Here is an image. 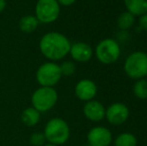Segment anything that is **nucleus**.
Returning <instances> with one entry per match:
<instances>
[{
    "instance_id": "nucleus-12",
    "label": "nucleus",
    "mask_w": 147,
    "mask_h": 146,
    "mask_svg": "<svg viewBox=\"0 0 147 146\" xmlns=\"http://www.w3.org/2000/svg\"><path fill=\"white\" fill-rule=\"evenodd\" d=\"M105 107L101 102L97 100L87 101L83 106V114L88 120L93 122L101 121L105 117Z\"/></svg>"
},
{
    "instance_id": "nucleus-19",
    "label": "nucleus",
    "mask_w": 147,
    "mask_h": 146,
    "mask_svg": "<svg viewBox=\"0 0 147 146\" xmlns=\"http://www.w3.org/2000/svg\"><path fill=\"white\" fill-rule=\"evenodd\" d=\"M62 76H71L75 73L76 65L73 61H64L59 65Z\"/></svg>"
},
{
    "instance_id": "nucleus-6",
    "label": "nucleus",
    "mask_w": 147,
    "mask_h": 146,
    "mask_svg": "<svg viewBox=\"0 0 147 146\" xmlns=\"http://www.w3.org/2000/svg\"><path fill=\"white\" fill-rule=\"evenodd\" d=\"M61 6L56 0H37L35 17L41 24H50L59 18Z\"/></svg>"
},
{
    "instance_id": "nucleus-20",
    "label": "nucleus",
    "mask_w": 147,
    "mask_h": 146,
    "mask_svg": "<svg viewBox=\"0 0 147 146\" xmlns=\"http://www.w3.org/2000/svg\"><path fill=\"white\" fill-rule=\"evenodd\" d=\"M30 144L33 146H41L44 144V142L46 141L44 136V133H41V132H34L31 134L30 138Z\"/></svg>"
},
{
    "instance_id": "nucleus-22",
    "label": "nucleus",
    "mask_w": 147,
    "mask_h": 146,
    "mask_svg": "<svg viewBox=\"0 0 147 146\" xmlns=\"http://www.w3.org/2000/svg\"><path fill=\"white\" fill-rule=\"evenodd\" d=\"M60 6H71L76 2V0H56Z\"/></svg>"
},
{
    "instance_id": "nucleus-15",
    "label": "nucleus",
    "mask_w": 147,
    "mask_h": 146,
    "mask_svg": "<svg viewBox=\"0 0 147 146\" xmlns=\"http://www.w3.org/2000/svg\"><path fill=\"white\" fill-rule=\"evenodd\" d=\"M40 120V112L37 111L35 108L28 107L22 111L21 114V121L25 126L27 127H33L38 124Z\"/></svg>"
},
{
    "instance_id": "nucleus-16",
    "label": "nucleus",
    "mask_w": 147,
    "mask_h": 146,
    "mask_svg": "<svg viewBox=\"0 0 147 146\" xmlns=\"http://www.w3.org/2000/svg\"><path fill=\"white\" fill-rule=\"evenodd\" d=\"M134 21H135V16L132 15L130 12L124 11L118 16L117 26L121 30H128L133 26Z\"/></svg>"
},
{
    "instance_id": "nucleus-2",
    "label": "nucleus",
    "mask_w": 147,
    "mask_h": 146,
    "mask_svg": "<svg viewBox=\"0 0 147 146\" xmlns=\"http://www.w3.org/2000/svg\"><path fill=\"white\" fill-rule=\"evenodd\" d=\"M45 139L54 145L64 144L70 137V128L67 122L59 117L51 118L44 127Z\"/></svg>"
},
{
    "instance_id": "nucleus-13",
    "label": "nucleus",
    "mask_w": 147,
    "mask_h": 146,
    "mask_svg": "<svg viewBox=\"0 0 147 146\" xmlns=\"http://www.w3.org/2000/svg\"><path fill=\"white\" fill-rule=\"evenodd\" d=\"M126 11L134 16H141L147 13V0H123Z\"/></svg>"
},
{
    "instance_id": "nucleus-25",
    "label": "nucleus",
    "mask_w": 147,
    "mask_h": 146,
    "mask_svg": "<svg viewBox=\"0 0 147 146\" xmlns=\"http://www.w3.org/2000/svg\"><path fill=\"white\" fill-rule=\"evenodd\" d=\"M146 77H147V76H146Z\"/></svg>"
},
{
    "instance_id": "nucleus-5",
    "label": "nucleus",
    "mask_w": 147,
    "mask_h": 146,
    "mask_svg": "<svg viewBox=\"0 0 147 146\" xmlns=\"http://www.w3.org/2000/svg\"><path fill=\"white\" fill-rule=\"evenodd\" d=\"M121 54L119 43L112 38L101 40L95 47V56L100 63L105 65L116 62Z\"/></svg>"
},
{
    "instance_id": "nucleus-18",
    "label": "nucleus",
    "mask_w": 147,
    "mask_h": 146,
    "mask_svg": "<svg viewBox=\"0 0 147 146\" xmlns=\"http://www.w3.org/2000/svg\"><path fill=\"white\" fill-rule=\"evenodd\" d=\"M137 139L132 133H121L115 139V146H136Z\"/></svg>"
},
{
    "instance_id": "nucleus-8",
    "label": "nucleus",
    "mask_w": 147,
    "mask_h": 146,
    "mask_svg": "<svg viewBox=\"0 0 147 146\" xmlns=\"http://www.w3.org/2000/svg\"><path fill=\"white\" fill-rule=\"evenodd\" d=\"M105 117L112 125H120L124 123L129 117V109L125 104L115 102L105 110Z\"/></svg>"
},
{
    "instance_id": "nucleus-11",
    "label": "nucleus",
    "mask_w": 147,
    "mask_h": 146,
    "mask_svg": "<svg viewBox=\"0 0 147 146\" xmlns=\"http://www.w3.org/2000/svg\"><path fill=\"white\" fill-rule=\"evenodd\" d=\"M69 54L74 61L79 63L88 62L93 56V50L91 46L85 42H75L71 44Z\"/></svg>"
},
{
    "instance_id": "nucleus-1",
    "label": "nucleus",
    "mask_w": 147,
    "mask_h": 146,
    "mask_svg": "<svg viewBox=\"0 0 147 146\" xmlns=\"http://www.w3.org/2000/svg\"><path fill=\"white\" fill-rule=\"evenodd\" d=\"M71 42L64 34L52 31L44 34L39 41L41 54L49 61L56 62L69 54Z\"/></svg>"
},
{
    "instance_id": "nucleus-3",
    "label": "nucleus",
    "mask_w": 147,
    "mask_h": 146,
    "mask_svg": "<svg viewBox=\"0 0 147 146\" xmlns=\"http://www.w3.org/2000/svg\"><path fill=\"white\" fill-rule=\"evenodd\" d=\"M124 72L134 80L143 79L147 76V53L135 51L127 56L124 63Z\"/></svg>"
},
{
    "instance_id": "nucleus-10",
    "label": "nucleus",
    "mask_w": 147,
    "mask_h": 146,
    "mask_svg": "<svg viewBox=\"0 0 147 146\" xmlns=\"http://www.w3.org/2000/svg\"><path fill=\"white\" fill-rule=\"evenodd\" d=\"M87 140L90 146H108L112 140V134L105 127L96 126L88 132Z\"/></svg>"
},
{
    "instance_id": "nucleus-14",
    "label": "nucleus",
    "mask_w": 147,
    "mask_h": 146,
    "mask_svg": "<svg viewBox=\"0 0 147 146\" xmlns=\"http://www.w3.org/2000/svg\"><path fill=\"white\" fill-rule=\"evenodd\" d=\"M39 21L37 20V18L35 17V15H31V14H27L24 15L20 18L19 23V29L21 30L23 33H33L35 30L38 28Z\"/></svg>"
},
{
    "instance_id": "nucleus-4",
    "label": "nucleus",
    "mask_w": 147,
    "mask_h": 146,
    "mask_svg": "<svg viewBox=\"0 0 147 146\" xmlns=\"http://www.w3.org/2000/svg\"><path fill=\"white\" fill-rule=\"evenodd\" d=\"M58 93L54 87H43L40 86L33 92L31 96V104L40 113L47 112L52 109L57 103Z\"/></svg>"
},
{
    "instance_id": "nucleus-23",
    "label": "nucleus",
    "mask_w": 147,
    "mask_h": 146,
    "mask_svg": "<svg viewBox=\"0 0 147 146\" xmlns=\"http://www.w3.org/2000/svg\"><path fill=\"white\" fill-rule=\"evenodd\" d=\"M6 7V0H0V13L4 11Z\"/></svg>"
},
{
    "instance_id": "nucleus-24",
    "label": "nucleus",
    "mask_w": 147,
    "mask_h": 146,
    "mask_svg": "<svg viewBox=\"0 0 147 146\" xmlns=\"http://www.w3.org/2000/svg\"><path fill=\"white\" fill-rule=\"evenodd\" d=\"M44 146H56V145H54V144H51V143H48V144H46V145H44Z\"/></svg>"
},
{
    "instance_id": "nucleus-17",
    "label": "nucleus",
    "mask_w": 147,
    "mask_h": 146,
    "mask_svg": "<svg viewBox=\"0 0 147 146\" xmlns=\"http://www.w3.org/2000/svg\"><path fill=\"white\" fill-rule=\"evenodd\" d=\"M132 90H133L135 97H137L138 99H147V80L144 79V78L136 80Z\"/></svg>"
},
{
    "instance_id": "nucleus-7",
    "label": "nucleus",
    "mask_w": 147,
    "mask_h": 146,
    "mask_svg": "<svg viewBox=\"0 0 147 146\" xmlns=\"http://www.w3.org/2000/svg\"><path fill=\"white\" fill-rule=\"evenodd\" d=\"M62 77L59 64L48 61L38 67L36 71V81L43 87H54Z\"/></svg>"
},
{
    "instance_id": "nucleus-21",
    "label": "nucleus",
    "mask_w": 147,
    "mask_h": 146,
    "mask_svg": "<svg viewBox=\"0 0 147 146\" xmlns=\"http://www.w3.org/2000/svg\"><path fill=\"white\" fill-rule=\"evenodd\" d=\"M138 22H139L140 27H141L142 29L145 30V31H147V13L139 16V20H138Z\"/></svg>"
},
{
    "instance_id": "nucleus-9",
    "label": "nucleus",
    "mask_w": 147,
    "mask_h": 146,
    "mask_svg": "<svg viewBox=\"0 0 147 146\" xmlns=\"http://www.w3.org/2000/svg\"><path fill=\"white\" fill-rule=\"evenodd\" d=\"M97 85L94 81L87 78L81 79L78 81L74 88V93L75 96L81 101H90L93 100L97 94Z\"/></svg>"
}]
</instances>
